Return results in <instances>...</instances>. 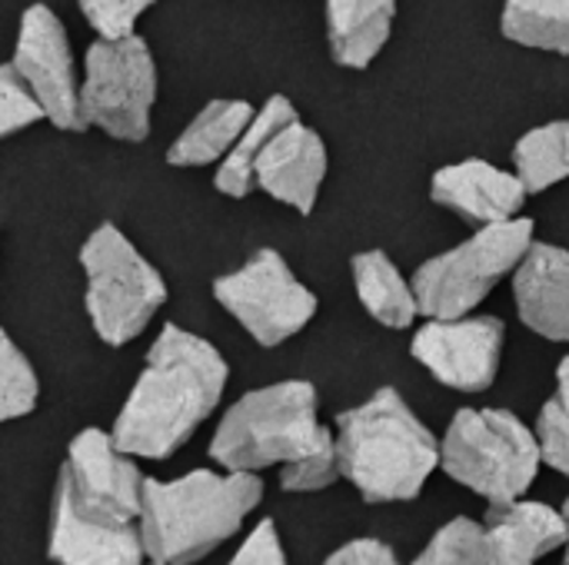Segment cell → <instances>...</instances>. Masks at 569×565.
Returning <instances> with one entry per match:
<instances>
[{"mask_svg": "<svg viewBox=\"0 0 569 565\" xmlns=\"http://www.w3.org/2000/svg\"><path fill=\"white\" fill-rule=\"evenodd\" d=\"M227 380L230 366L213 343L167 323L113 420V443L133 460H170L213 416Z\"/></svg>", "mask_w": 569, "mask_h": 565, "instance_id": "6da1fadb", "label": "cell"}, {"mask_svg": "<svg viewBox=\"0 0 569 565\" xmlns=\"http://www.w3.org/2000/svg\"><path fill=\"white\" fill-rule=\"evenodd\" d=\"M263 500L257 473L193 470L180 480H147L137 529L147 559L163 565H197L230 543Z\"/></svg>", "mask_w": 569, "mask_h": 565, "instance_id": "7a4b0ae2", "label": "cell"}, {"mask_svg": "<svg viewBox=\"0 0 569 565\" xmlns=\"http://www.w3.org/2000/svg\"><path fill=\"white\" fill-rule=\"evenodd\" d=\"M333 440L340 476L373 506L417 500L440 470V440L393 386L343 410Z\"/></svg>", "mask_w": 569, "mask_h": 565, "instance_id": "3957f363", "label": "cell"}, {"mask_svg": "<svg viewBox=\"0 0 569 565\" xmlns=\"http://www.w3.org/2000/svg\"><path fill=\"white\" fill-rule=\"evenodd\" d=\"M323 433L317 386L307 380H283L250 390L223 413L210 440V460L220 470L260 473L300 460Z\"/></svg>", "mask_w": 569, "mask_h": 565, "instance_id": "277c9868", "label": "cell"}, {"mask_svg": "<svg viewBox=\"0 0 569 565\" xmlns=\"http://www.w3.org/2000/svg\"><path fill=\"white\" fill-rule=\"evenodd\" d=\"M540 466L533 430L510 410H460L440 440V470L487 506L527 496Z\"/></svg>", "mask_w": 569, "mask_h": 565, "instance_id": "5b68a950", "label": "cell"}, {"mask_svg": "<svg viewBox=\"0 0 569 565\" xmlns=\"http://www.w3.org/2000/svg\"><path fill=\"white\" fill-rule=\"evenodd\" d=\"M80 270L87 276V316L107 346L133 343L167 303L160 270L113 223H100L87 236L80 246Z\"/></svg>", "mask_w": 569, "mask_h": 565, "instance_id": "8992f818", "label": "cell"}, {"mask_svg": "<svg viewBox=\"0 0 569 565\" xmlns=\"http://www.w3.org/2000/svg\"><path fill=\"white\" fill-rule=\"evenodd\" d=\"M533 243V220L513 216L503 223L477 226V233L453 250L427 260L413 273V296L427 320L470 316L490 290L517 270Z\"/></svg>", "mask_w": 569, "mask_h": 565, "instance_id": "52a82bcc", "label": "cell"}, {"mask_svg": "<svg viewBox=\"0 0 569 565\" xmlns=\"http://www.w3.org/2000/svg\"><path fill=\"white\" fill-rule=\"evenodd\" d=\"M157 103V63L143 37L97 40L83 57L80 113L87 127L123 143H143Z\"/></svg>", "mask_w": 569, "mask_h": 565, "instance_id": "ba28073f", "label": "cell"}, {"mask_svg": "<svg viewBox=\"0 0 569 565\" xmlns=\"http://www.w3.org/2000/svg\"><path fill=\"white\" fill-rule=\"evenodd\" d=\"M213 300L267 350L287 343L317 316L313 290L270 246L257 250L240 270L217 276Z\"/></svg>", "mask_w": 569, "mask_h": 565, "instance_id": "9c48e42d", "label": "cell"}, {"mask_svg": "<svg viewBox=\"0 0 569 565\" xmlns=\"http://www.w3.org/2000/svg\"><path fill=\"white\" fill-rule=\"evenodd\" d=\"M53 486L70 500L77 513L90 519L130 526L140 516L143 473L137 470L133 456H127L113 436L97 426L80 430L70 440Z\"/></svg>", "mask_w": 569, "mask_h": 565, "instance_id": "30bf717a", "label": "cell"}, {"mask_svg": "<svg viewBox=\"0 0 569 565\" xmlns=\"http://www.w3.org/2000/svg\"><path fill=\"white\" fill-rule=\"evenodd\" d=\"M10 67L37 97L43 120L60 130H87L70 37L63 20L47 3H33L20 13Z\"/></svg>", "mask_w": 569, "mask_h": 565, "instance_id": "8fae6325", "label": "cell"}, {"mask_svg": "<svg viewBox=\"0 0 569 565\" xmlns=\"http://www.w3.org/2000/svg\"><path fill=\"white\" fill-rule=\"evenodd\" d=\"M503 336L500 316L430 320L417 330L410 353L437 383L457 393H483L497 383Z\"/></svg>", "mask_w": 569, "mask_h": 565, "instance_id": "7c38bea8", "label": "cell"}, {"mask_svg": "<svg viewBox=\"0 0 569 565\" xmlns=\"http://www.w3.org/2000/svg\"><path fill=\"white\" fill-rule=\"evenodd\" d=\"M327 180V143L300 117L283 123L263 147L253 167V190L293 206L297 213H313L320 186Z\"/></svg>", "mask_w": 569, "mask_h": 565, "instance_id": "4fadbf2b", "label": "cell"}, {"mask_svg": "<svg viewBox=\"0 0 569 565\" xmlns=\"http://www.w3.org/2000/svg\"><path fill=\"white\" fill-rule=\"evenodd\" d=\"M433 203L447 206L473 226L513 220L527 203V186L517 173H507L487 160H460L433 173Z\"/></svg>", "mask_w": 569, "mask_h": 565, "instance_id": "5bb4252c", "label": "cell"}, {"mask_svg": "<svg viewBox=\"0 0 569 565\" xmlns=\"http://www.w3.org/2000/svg\"><path fill=\"white\" fill-rule=\"evenodd\" d=\"M47 556L57 565H143L147 549L137 523L110 526L90 519L70 506V500L53 486Z\"/></svg>", "mask_w": 569, "mask_h": 565, "instance_id": "9a60e30c", "label": "cell"}, {"mask_svg": "<svg viewBox=\"0 0 569 565\" xmlns=\"http://www.w3.org/2000/svg\"><path fill=\"white\" fill-rule=\"evenodd\" d=\"M513 303L537 336L569 343V250L530 243L513 270Z\"/></svg>", "mask_w": 569, "mask_h": 565, "instance_id": "2e32d148", "label": "cell"}, {"mask_svg": "<svg viewBox=\"0 0 569 565\" xmlns=\"http://www.w3.org/2000/svg\"><path fill=\"white\" fill-rule=\"evenodd\" d=\"M397 0H327L330 53L340 67L363 70L387 47Z\"/></svg>", "mask_w": 569, "mask_h": 565, "instance_id": "e0dca14e", "label": "cell"}, {"mask_svg": "<svg viewBox=\"0 0 569 565\" xmlns=\"http://www.w3.org/2000/svg\"><path fill=\"white\" fill-rule=\"evenodd\" d=\"M253 107L247 100H210L170 143V167H207L230 153L243 127L250 123Z\"/></svg>", "mask_w": 569, "mask_h": 565, "instance_id": "ac0fdd59", "label": "cell"}, {"mask_svg": "<svg viewBox=\"0 0 569 565\" xmlns=\"http://www.w3.org/2000/svg\"><path fill=\"white\" fill-rule=\"evenodd\" d=\"M353 286L363 303V310L387 330H407L417 316V296L413 286L403 280L397 263L383 250H367L353 256Z\"/></svg>", "mask_w": 569, "mask_h": 565, "instance_id": "d6986e66", "label": "cell"}, {"mask_svg": "<svg viewBox=\"0 0 569 565\" xmlns=\"http://www.w3.org/2000/svg\"><path fill=\"white\" fill-rule=\"evenodd\" d=\"M290 120H297V107L283 93H273L260 110H253L250 123L243 127V133L237 137L230 153L220 160V170L213 176V183L223 196L243 200L247 193H253V167H257L267 140Z\"/></svg>", "mask_w": 569, "mask_h": 565, "instance_id": "ffe728a7", "label": "cell"}, {"mask_svg": "<svg viewBox=\"0 0 569 565\" xmlns=\"http://www.w3.org/2000/svg\"><path fill=\"white\" fill-rule=\"evenodd\" d=\"M487 526H500L507 536H513L520 543V549L540 563L553 553L563 549L567 543V523H563V513L547 506V503H537V500H510V503H500V506H487V516H483Z\"/></svg>", "mask_w": 569, "mask_h": 565, "instance_id": "44dd1931", "label": "cell"}, {"mask_svg": "<svg viewBox=\"0 0 569 565\" xmlns=\"http://www.w3.org/2000/svg\"><path fill=\"white\" fill-rule=\"evenodd\" d=\"M513 173L523 180L527 193H543L569 176V120L533 127L513 147Z\"/></svg>", "mask_w": 569, "mask_h": 565, "instance_id": "7402d4cb", "label": "cell"}, {"mask_svg": "<svg viewBox=\"0 0 569 565\" xmlns=\"http://www.w3.org/2000/svg\"><path fill=\"white\" fill-rule=\"evenodd\" d=\"M500 27L513 43L569 53V0H507Z\"/></svg>", "mask_w": 569, "mask_h": 565, "instance_id": "603a6c76", "label": "cell"}, {"mask_svg": "<svg viewBox=\"0 0 569 565\" xmlns=\"http://www.w3.org/2000/svg\"><path fill=\"white\" fill-rule=\"evenodd\" d=\"M37 396H40V383L30 360L17 350V343L0 326V423L33 413Z\"/></svg>", "mask_w": 569, "mask_h": 565, "instance_id": "cb8c5ba5", "label": "cell"}, {"mask_svg": "<svg viewBox=\"0 0 569 565\" xmlns=\"http://www.w3.org/2000/svg\"><path fill=\"white\" fill-rule=\"evenodd\" d=\"M337 480H343V476H340L333 430H327L310 453H303L300 460L280 466V486L287 493H320V490H330Z\"/></svg>", "mask_w": 569, "mask_h": 565, "instance_id": "d4e9b609", "label": "cell"}, {"mask_svg": "<svg viewBox=\"0 0 569 565\" xmlns=\"http://www.w3.org/2000/svg\"><path fill=\"white\" fill-rule=\"evenodd\" d=\"M37 120H43L37 97L10 63H0V140L33 127Z\"/></svg>", "mask_w": 569, "mask_h": 565, "instance_id": "484cf974", "label": "cell"}, {"mask_svg": "<svg viewBox=\"0 0 569 565\" xmlns=\"http://www.w3.org/2000/svg\"><path fill=\"white\" fill-rule=\"evenodd\" d=\"M77 3L100 40H123L133 33L137 20L157 0H77Z\"/></svg>", "mask_w": 569, "mask_h": 565, "instance_id": "4316f807", "label": "cell"}, {"mask_svg": "<svg viewBox=\"0 0 569 565\" xmlns=\"http://www.w3.org/2000/svg\"><path fill=\"white\" fill-rule=\"evenodd\" d=\"M537 436V450H540V463L557 470L560 476L569 480V416L560 410L557 400H550L533 426Z\"/></svg>", "mask_w": 569, "mask_h": 565, "instance_id": "83f0119b", "label": "cell"}, {"mask_svg": "<svg viewBox=\"0 0 569 565\" xmlns=\"http://www.w3.org/2000/svg\"><path fill=\"white\" fill-rule=\"evenodd\" d=\"M460 565H537V563L520 549V543H517L513 536H507L500 526H487V523L480 519V529H477V536L470 539V546H467V553H463Z\"/></svg>", "mask_w": 569, "mask_h": 565, "instance_id": "f1b7e54d", "label": "cell"}, {"mask_svg": "<svg viewBox=\"0 0 569 565\" xmlns=\"http://www.w3.org/2000/svg\"><path fill=\"white\" fill-rule=\"evenodd\" d=\"M477 529H480V523L470 519V516L450 519L443 529L433 533V539L423 546V553L410 565H460L467 546H470V539L477 536Z\"/></svg>", "mask_w": 569, "mask_h": 565, "instance_id": "f546056e", "label": "cell"}, {"mask_svg": "<svg viewBox=\"0 0 569 565\" xmlns=\"http://www.w3.org/2000/svg\"><path fill=\"white\" fill-rule=\"evenodd\" d=\"M227 565H290L273 519L257 523V529L243 539V546L233 553V559Z\"/></svg>", "mask_w": 569, "mask_h": 565, "instance_id": "4dcf8cb0", "label": "cell"}, {"mask_svg": "<svg viewBox=\"0 0 569 565\" xmlns=\"http://www.w3.org/2000/svg\"><path fill=\"white\" fill-rule=\"evenodd\" d=\"M323 565H403L397 559L393 546L380 539H350L337 553L327 556Z\"/></svg>", "mask_w": 569, "mask_h": 565, "instance_id": "1f68e13d", "label": "cell"}, {"mask_svg": "<svg viewBox=\"0 0 569 565\" xmlns=\"http://www.w3.org/2000/svg\"><path fill=\"white\" fill-rule=\"evenodd\" d=\"M553 400L560 403V410L569 416V356L560 363V370H557V396Z\"/></svg>", "mask_w": 569, "mask_h": 565, "instance_id": "d6a6232c", "label": "cell"}, {"mask_svg": "<svg viewBox=\"0 0 569 565\" xmlns=\"http://www.w3.org/2000/svg\"><path fill=\"white\" fill-rule=\"evenodd\" d=\"M560 513H563V523H567V543H563V563H560V565H569V496L563 500Z\"/></svg>", "mask_w": 569, "mask_h": 565, "instance_id": "836d02e7", "label": "cell"}, {"mask_svg": "<svg viewBox=\"0 0 569 565\" xmlns=\"http://www.w3.org/2000/svg\"><path fill=\"white\" fill-rule=\"evenodd\" d=\"M143 565H163V563H153V559H147V563H143Z\"/></svg>", "mask_w": 569, "mask_h": 565, "instance_id": "e575fe53", "label": "cell"}]
</instances>
